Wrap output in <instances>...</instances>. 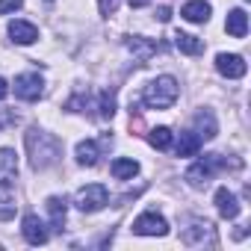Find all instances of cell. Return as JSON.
<instances>
[{"mask_svg":"<svg viewBox=\"0 0 251 251\" xmlns=\"http://www.w3.org/2000/svg\"><path fill=\"white\" fill-rule=\"evenodd\" d=\"M24 145H27V154H30V166L36 169V172H45V169H50L59 157H62V142L53 136V133H48V130H39V127H33V130H27V136H24Z\"/></svg>","mask_w":251,"mask_h":251,"instance_id":"obj_1","label":"cell"},{"mask_svg":"<svg viewBox=\"0 0 251 251\" xmlns=\"http://www.w3.org/2000/svg\"><path fill=\"white\" fill-rule=\"evenodd\" d=\"M177 80L175 77H169V74H163V77H154L145 89H142V100H145V106H151V109H169L175 100H177Z\"/></svg>","mask_w":251,"mask_h":251,"instance_id":"obj_2","label":"cell"},{"mask_svg":"<svg viewBox=\"0 0 251 251\" xmlns=\"http://www.w3.org/2000/svg\"><path fill=\"white\" fill-rule=\"evenodd\" d=\"M222 169H227V160H225L222 154H207V157H201L195 166H189L186 180H189L192 186H207L210 177H213L216 172H222Z\"/></svg>","mask_w":251,"mask_h":251,"instance_id":"obj_3","label":"cell"},{"mask_svg":"<svg viewBox=\"0 0 251 251\" xmlns=\"http://www.w3.org/2000/svg\"><path fill=\"white\" fill-rule=\"evenodd\" d=\"M74 204H77V210H83V213H98V210H103V207L109 204V192H106L103 183H89V186H83V189L74 195Z\"/></svg>","mask_w":251,"mask_h":251,"instance_id":"obj_4","label":"cell"},{"mask_svg":"<svg viewBox=\"0 0 251 251\" xmlns=\"http://www.w3.org/2000/svg\"><path fill=\"white\" fill-rule=\"evenodd\" d=\"M133 233H139V236H166L169 233V222L160 213H142L133 222Z\"/></svg>","mask_w":251,"mask_h":251,"instance_id":"obj_5","label":"cell"},{"mask_svg":"<svg viewBox=\"0 0 251 251\" xmlns=\"http://www.w3.org/2000/svg\"><path fill=\"white\" fill-rule=\"evenodd\" d=\"M45 92V80L39 74H18L15 77V98L21 100H39Z\"/></svg>","mask_w":251,"mask_h":251,"instance_id":"obj_6","label":"cell"},{"mask_svg":"<svg viewBox=\"0 0 251 251\" xmlns=\"http://www.w3.org/2000/svg\"><path fill=\"white\" fill-rule=\"evenodd\" d=\"M216 68H219V74L227 77V80H239V77H245V71H248V65H245V59H242L239 53H219V56H216Z\"/></svg>","mask_w":251,"mask_h":251,"instance_id":"obj_7","label":"cell"},{"mask_svg":"<svg viewBox=\"0 0 251 251\" xmlns=\"http://www.w3.org/2000/svg\"><path fill=\"white\" fill-rule=\"evenodd\" d=\"M21 233H24V239L30 242V245H45L48 242V227H45V222L39 219V216H24V222H21Z\"/></svg>","mask_w":251,"mask_h":251,"instance_id":"obj_8","label":"cell"},{"mask_svg":"<svg viewBox=\"0 0 251 251\" xmlns=\"http://www.w3.org/2000/svg\"><path fill=\"white\" fill-rule=\"evenodd\" d=\"M18 177V154L12 148H0V186H12Z\"/></svg>","mask_w":251,"mask_h":251,"instance_id":"obj_9","label":"cell"},{"mask_svg":"<svg viewBox=\"0 0 251 251\" xmlns=\"http://www.w3.org/2000/svg\"><path fill=\"white\" fill-rule=\"evenodd\" d=\"M127 50L136 56V62H148V59L160 50V45L151 42V39H145V36H130V39H127Z\"/></svg>","mask_w":251,"mask_h":251,"instance_id":"obj_10","label":"cell"},{"mask_svg":"<svg viewBox=\"0 0 251 251\" xmlns=\"http://www.w3.org/2000/svg\"><path fill=\"white\" fill-rule=\"evenodd\" d=\"M180 239H183L186 245H198V242H204V239L210 242V239H213V225H210V222L195 219V222H192V225L180 233Z\"/></svg>","mask_w":251,"mask_h":251,"instance_id":"obj_11","label":"cell"},{"mask_svg":"<svg viewBox=\"0 0 251 251\" xmlns=\"http://www.w3.org/2000/svg\"><path fill=\"white\" fill-rule=\"evenodd\" d=\"M216 207H219V216L222 219H236L239 216V201H236V195L227 186H222L216 192Z\"/></svg>","mask_w":251,"mask_h":251,"instance_id":"obj_12","label":"cell"},{"mask_svg":"<svg viewBox=\"0 0 251 251\" xmlns=\"http://www.w3.org/2000/svg\"><path fill=\"white\" fill-rule=\"evenodd\" d=\"M9 36L15 45H33L39 39V30L30 24V21H12L9 24Z\"/></svg>","mask_w":251,"mask_h":251,"instance_id":"obj_13","label":"cell"},{"mask_svg":"<svg viewBox=\"0 0 251 251\" xmlns=\"http://www.w3.org/2000/svg\"><path fill=\"white\" fill-rule=\"evenodd\" d=\"M195 133H198L201 139H213V136L219 133L216 115H213L210 109H201V112H195Z\"/></svg>","mask_w":251,"mask_h":251,"instance_id":"obj_14","label":"cell"},{"mask_svg":"<svg viewBox=\"0 0 251 251\" xmlns=\"http://www.w3.org/2000/svg\"><path fill=\"white\" fill-rule=\"evenodd\" d=\"M180 15L189 21V24H204L210 18V3L207 0H189V3L180 9Z\"/></svg>","mask_w":251,"mask_h":251,"instance_id":"obj_15","label":"cell"},{"mask_svg":"<svg viewBox=\"0 0 251 251\" xmlns=\"http://www.w3.org/2000/svg\"><path fill=\"white\" fill-rule=\"evenodd\" d=\"M139 175V163L130 160V157H118L112 160V177L115 180H133Z\"/></svg>","mask_w":251,"mask_h":251,"instance_id":"obj_16","label":"cell"},{"mask_svg":"<svg viewBox=\"0 0 251 251\" xmlns=\"http://www.w3.org/2000/svg\"><path fill=\"white\" fill-rule=\"evenodd\" d=\"M225 30L233 36V39H242L248 33V15L242 9H230L227 12V21H225Z\"/></svg>","mask_w":251,"mask_h":251,"instance_id":"obj_17","label":"cell"},{"mask_svg":"<svg viewBox=\"0 0 251 251\" xmlns=\"http://www.w3.org/2000/svg\"><path fill=\"white\" fill-rule=\"evenodd\" d=\"M175 151H177V157H195V154L201 151V136H198L195 130H186V133H180V139H177Z\"/></svg>","mask_w":251,"mask_h":251,"instance_id":"obj_18","label":"cell"},{"mask_svg":"<svg viewBox=\"0 0 251 251\" xmlns=\"http://www.w3.org/2000/svg\"><path fill=\"white\" fill-rule=\"evenodd\" d=\"M48 213H50V225H53L56 230H62V225H65V213H68V201L59 198V195L48 198Z\"/></svg>","mask_w":251,"mask_h":251,"instance_id":"obj_19","label":"cell"},{"mask_svg":"<svg viewBox=\"0 0 251 251\" xmlns=\"http://www.w3.org/2000/svg\"><path fill=\"white\" fill-rule=\"evenodd\" d=\"M175 45H177V50L186 53V56H198V53L204 50V42H201L198 36H189V33H177V36H175Z\"/></svg>","mask_w":251,"mask_h":251,"instance_id":"obj_20","label":"cell"},{"mask_svg":"<svg viewBox=\"0 0 251 251\" xmlns=\"http://www.w3.org/2000/svg\"><path fill=\"white\" fill-rule=\"evenodd\" d=\"M77 163L80 166H95L98 163V142H92V139H83V142H77Z\"/></svg>","mask_w":251,"mask_h":251,"instance_id":"obj_21","label":"cell"},{"mask_svg":"<svg viewBox=\"0 0 251 251\" xmlns=\"http://www.w3.org/2000/svg\"><path fill=\"white\" fill-rule=\"evenodd\" d=\"M148 142H151L157 151H169V148H172V130H169V127H154V130L148 133Z\"/></svg>","mask_w":251,"mask_h":251,"instance_id":"obj_22","label":"cell"},{"mask_svg":"<svg viewBox=\"0 0 251 251\" xmlns=\"http://www.w3.org/2000/svg\"><path fill=\"white\" fill-rule=\"evenodd\" d=\"M15 210H18V204H15L9 195H0V222L15 219Z\"/></svg>","mask_w":251,"mask_h":251,"instance_id":"obj_23","label":"cell"},{"mask_svg":"<svg viewBox=\"0 0 251 251\" xmlns=\"http://www.w3.org/2000/svg\"><path fill=\"white\" fill-rule=\"evenodd\" d=\"M112 115H115V95L103 92L100 95V118H112Z\"/></svg>","mask_w":251,"mask_h":251,"instance_id":"obj_24","label":"cell"},{"mask_svg":"<svg viewBox=\"0 0 251 251\" xmlns=\"http://www.w3.org/2000/svg\"><path fill=\"white\" fill-rule=\"evenodd\" d=\"M21 6H24V0H0V15H9Z\"/></svg>","mask_w":251,"mask_h":251,"instance_id":"obj_25","label":"cell"},{"mask_svg":"<svg viewBox=\"0 0 251 251\" xmlns=\"http://www.w3.org/2000/svg\"><path fill=\"white\" fill-rule=\"evenodd\" d=\"M98 6H100V15H112L115 9H118V0H98Z\"/></svg>","mask_w":251,"mask_h":251,"instance_id":"obj_26","label":"cell"},{"mask_svg":"<svg viewBox=\"0 0 251 251\" xmlns=\"http://www.w3.org/2000/svg\"><path fill=\"white\" fill-rule=\"evenodd\" d=\"M15 121V112H9V109H0V127L3 124H12Z\"/></svg>","mask_w":251,"mask_h":251,"instance_id":"obj_27","label":"cell"},{"mask_svg":"<svg viewBox=\"0 0 251 251\" xmlns=\"http://www.w3.org/2000/svg\"><path fill=\"white\" fill-rule=\"evenodd\" d=\"M157 18H160V21L166 24V21L172 18V12H169V6H160V9H157Z\"/></svg>","mask_w":251,"mask_h":251,"instance_id":"obj_28","label":"cell"},{"mask_svg":"<svg viewBox=\"0 0 251 251\" xmlns=\"http://www.w3.org/2000/svg\"><path fill=\"white\" fill-rule=\"evenodd\" d=\"M6 95H9V86H6V80H3V77H0V100H3Z\"/></svg>","mask_w":251,"mask_h":251,"instance_id":"obj_29","label":"cell"},{"mask_svg":"<svg viewBox=\"0 0 251 251\" xmlns=\"http://www.w3.org/2000/svg\"><path fill=\"white\" fill-rule=\"evenodd\" d=\"M148 0H130V6H145Z\"/></svg>","mask_w":251,"mask_h":251,"instance_id":"obj_30","label":"cell"}]
</instances>
